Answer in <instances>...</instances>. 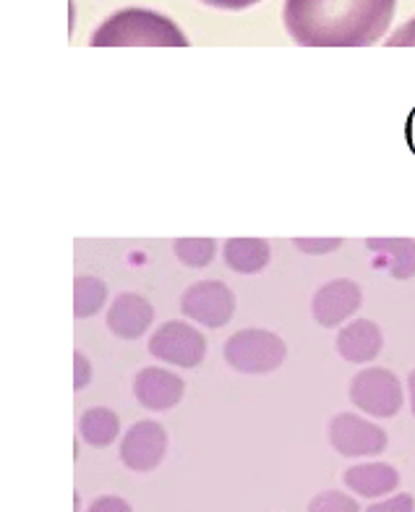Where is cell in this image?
Here are the masks:
<instances>
[{"label":"cell","mask_w":415,"mask_h":512,"mask_svg":"<svg viewBox=\"0 0 415 512\" xmlns=\"http://www.w3.org/2000/svg\"><path fill=\"white\" fill-rule=\"evenodd\" d=\"M397 0H285V29L306 48H366L382 40Z\"/></svg>","instance_id":"6da1fadb"},{"label":"cell","mask_w":415,"mask_h":512,"mask_svg":"<svg viewBox=\"0 0 415 512\" xmlns=\"http://www.w3.org/2000/svg\"><path fill=\"white\" fill-rule=\"evenodd\" d=\"M94 48H186L188 40L181 29L165 16L144 11V8H126L110 16L97 32L92 34Z\"/></svg>","instance_id":"7a4b0ae2"},{"label":"cell","mask_w":415,"mask_h":512,"mask_svg":"<svg viewBox=\"0 0 415 512\" xmlns=\"http://www.w3.org/2000/svg\"><path fill=\"white\" fill-rule=\"evenodd\" d=\"M288 356L285 340L269 330H241L225 343V358L241 374H269Z\"/></svg>","instance_id":"3957f363"},{"label":"cell","mask_w":415,"mask_h":512,"mask_svg":"<svg viewBox=\"0 0 415 512\" xmlns=\"http://www.w3.org/2000/svg\"><path fill=\"white\" fill-rule=\"evenodd\" d=\"M355 408L374 418H392L402 408V384L389 369H366L350 382Z\"/></svg>","instance_id":"277c9868"},{"label":"cell","mask_w":415,"mask_h":512,"mask_svg":"<svg viewBox=\"0 0 415 512\" xmlns=\"http://www.w3.org/2000/svg\"><path fill=\"white\" fill-rule=\"evenodd\" d=\"M149 353L165 364L194 369L207 356V340L188 322H165L149 337Z\"/></svg>","instance_id":"5b68a950"},{"label":"cell","mask_w":415,"mask_h":512,"mask_svg":"<svg viewBox=\"0 0 415 512\" xmlns=\"http://www.w3.org/2000/svg\"><path fill=\"white\" fill-rule=\"evenodd\" d=\"M329 439H332V447L345 458H371L387 450V432L382 426L355 413H340L332 418Z\"/></svg>","instance_id":"8992f818"},{"label":"cell","mask_w":415,"mask_h":512,"mask_svg":"<svg viewBox=\"0 0 415 512\" xmlns=\"http://www.w3.org/2000/svg\"><path fill=\"white\" fill-rule=\"evenodd\" d=\"M181 309L204 327H225L235 314V296L220 280H201L183 293Z\"/></svg>","instance_id":"52a82bcc"},{"label":"cell","mask_w":415,"mask_h":512,"mask_svg":"<svg viewBox=\"0 0 415 512\" xmlns=\"http://www.w3.org/2000/svg\"><path fill=\"white\" fill-rule=\"evenodd\" d=\"M168 432L157 421H139L126 432L121 442V460L136 473H149L165 460Z\"/></svg>","instance_id":"ba28073f"},{"label":"cell","mask_w":415,"mask_h":512,"mask_svg":"<svg viewBox=\"0 0 415 512\" xmlns=\"http://www.w3.org/2000/svg\"><path fill=\"white\" fill-rule=\"evenodd\" d=\"M361 304L363 293L353 280H332V283L316 290L311 311L322 327H337V324L353 317L355 311L361 309Z\"/></svg>","instance_id":"9c48e42d"},{"label":"cell","mask_w":415,"mask_h":512,"mask_svg":"<svg viewBox=\"0 0 415 512\" xmlns=\"http://www.w3.org/2000/svg\"><path fill=\"white\" fill-rule=\"evenodd\" d=\"M183 390H186V384L178 374L168 369H157V366L139 371V377L134 382L136 400L149 411H170V408H175L181 403Z\"/></svg>","instance_id":"30bf717a"},{"label":"cell","mask_w":415,"mask_h":512,"mask_svg":"<svg viewBox=\"0 0 415 512\" xmlns=\"http://www.w3.org/2000/svg\"><path fill=\"white\" fill-rule=\"evenodd\" d=\"M154 309L147 298L139 293H121L110 304L108 311V327L123 340H136L152 327Z\"/></svg>","instance_id":"8fae6325"},{"label":"cell","mask_w":415,"mask_h":512,"mask_svg":"<svg viewBox=\"0 0 415 512\" xmlns=\"http://www.w3.org/2000/svg\"><path fill=\"white\" fill-rule=\"evenodd\" d=\"M384 348L382 330L371 319H355L337 335V351L350 364H369Z\"/></svg>","instance_id":"7c38bea8"},{"label":"cell","mask_w":415,"mask_h":512,"mask_svg":"<svg viewBox=\"0 0 415 512\" xmlns=\"http://www.w3.org/2000/svg\"><path fill=\"white\" fill-rule=\"evenodd\" d=\"M345 486L358 497L376 499L400 486V473L389 463H361L345 471Z\"/></svg>","instance_id":"4fadbf2b"},{"label":"cell","mask_w":415,"mask_h":512,"mask_svg":"<svg viewBox=\"0 0 415 512\" xmlns=\"http://www.w3.org/2000/svg\"><path fill=\"white\" fill-rule=\"evenodd\" d=\"M379 259V267L395 280H410L415 275V241L410 238H369L366 241Z\"/></svg>","instance_id":"5bb4252c"},{"label":"cell","mask_w":415,"mask_h":512,"mask_svg":"<svg viewBox=\"0 0 415 512\" xmlns=\"http://www.w3.org/2000/svg\"><path fill=\"white\" fill-rule=\"evenodd\" d=\"M269 243L262 238H230L225 243V262L230 270L241 272V275H254L262 272L269 264Z\"/></svg>","instance_id":"9a60e30c"},{"label":"cell","mask_w":415,"mask_h":512,"mask_svg":"<svg viewBox=\"0 0 415 512\" xmlns=\"http://www.w3.org/2000/svg\"><path fill=\"white\" fill-rule=\"evenodd\" d=\"M121 432V421L110 408H89L79 418V434L81 439L92 447H108L118 439Z\"/></svg>","instance_id":"2e32d148"},{"label":"cell","mask_w":415,"mask_h":512,"mask_svg":"<svg viewBox=\"0 0 415 512\" xmlns=\"http://www.w3.org/2000/svg\"><path fill=\"white\" fill-rule=\"evenodd\" d=\"M108 301V288L102 280L97 277H89V275H81L76 277L74 283V314L76 319H87L94 317L97 311L105 306Z\"/></svg>","instance_id":"e0dca14e"},{"label":"cell","mask_w":415,"mask_h":512,"mask_svg":"<svg viewBox=\"0 0 415 512\" xmlns=\"http://www.w3.org/2000/svg\"><path fill=\"white\" fill-rule=\"evenodd\" d=\"M217 243L215 238H178L175 241V254L186 267H207V264L215 262Z\"/></svg>","instance_id":"ac0fdd59"},{"label":"cell","mask_w":415,"mask_h":512,"mask_svg":"<svg viewBox=\"0 0 415 512\" xmlns=\"http://www.w3.org/2000/svg\"><path fill=\"white\" fill-rule=\"evenodd\" d=\"M308 512H361V507L345 492H322L311 499Z\"/></svg>","instance_id":"d6986e66"},{"label":"cell","mask_w":415,"mask_h":512,"mask_svg":"<svg viewBox=\"0 0 415 512\" xmlns=\"http://www.w3.org/2000/svg\"><path fill=\"white\" fill-rule=\"evenodd\" d=\"M295 246L306 254H329L342 246V238H295Z\"/></svg>","instance_id":"ffe728a7"},{"label":"cell","mask_w":415,"mask_h":512,"mask_svg":"<svg viewBox=\"0 0 415 512\" xmlns=\"http://www.w3.org/2000/svg\"><path fill=\"white\" fill-rule=\"evenodd\" d=\"M415 499L410 494H397V497H389L384 502H376L366 512H413Z\"/></svg>","instance_id":"44dd1931"},{"label":"cell","mask_w":415,"mask_h":512,"mask_svg":"<svg viewBox=\"0 0 415 512\" xmlns=\"http://www.w3.org/2000/svg\"><path fill=\"white\" fill-rule=\"evenodd\" d=\"M87 512H134L131 505H128L123 497H115V494H108V497L94 499L92 505H89Z\"/></svg>","instance_id":"7402d4cb"},{"label":"cell","mask_w":415,"mask_h":512,"mask_svg":"<svg viewBox=\"0 0 415 512\" xmlns=\"http://www.w3.org/2000/svg\"><path fill=\"white\" fill-rule=\"evenodd\" d=\"M212 8H220V11H246V8L256 6L259 0H201Z\"/></svg>","instance_id":"603a6c76"},{"label":"cell","mask_w":415,"mask_h":512,"mask_svg":"<svg viewBox=\"0 0 415 512\" xmlns=\"http://www.w3.org/2000/svg\"><path fill=\"white\" fill-rule=\"evenodd\" d=\"M387 45L389 48H397V45H415V19L410 21V24H405L400 32L392 34L387 40Z\"/></svg>","instance_id":"cb8c5ba5"},{"label":"cell","mask_w":415,"mask_h":512,"mask_svg":"<svg viewBox=\"0 0 415 512\" xmlns=\"http://www.w3.org/2000/svg\"><path fill=\"white\" fill-rule=\"evenodd\" d=\"M76 390H81V387H87L89 384V379H92V366H89V361L84 356H81V353H76Z\"/></svg>","instance_id":"d4e9b609"},{"label":"cell","mask_w":415,"mask_h":512,"mask_svg":"<svg viewBox=\"0 0 415 512\" xmlns=\"http://www.w3.org/2000/svg\"><path fill=\"white\" fill-rule=\"evenodd\" d=\"M408 392H410V408H413V413H415V371H410Z\"/></svg>","instance_id":"484cf974"}]
</instances>
